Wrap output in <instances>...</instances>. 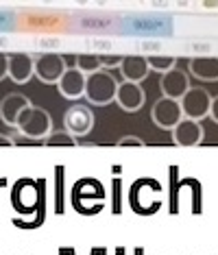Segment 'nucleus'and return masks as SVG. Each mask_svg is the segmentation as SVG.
<instances>
[{
	"instance_id": "f257e3e1",
	"label": "nucleus",
	"mask_w": 218,
	"mask_h": 255,
	"mask_svg": "<svg viewBox=\"0 0 218 255\" xmlns=\"http://www.w3.org/2000/svg\"><path fill=\"white\" fill-rule=\"evenodd\" d=\"M15 129L20 131L22 137H28V140H46L48 133L53 131V120L46 109L31 105L20 114Z\"/></svg>"
},
{
	"instance_id": "f03ea898",
	"label": "nucleus",
	"mask_w": 218,
	"mask_h": 255,
	"mask_svg": "<svg viewBox=\"0 0 218 255\" xmlns=\"http://www.w3.org/2000/svg\"><path fill=\"white\" fill-rule=\"evenodd\" d=\"M116 92H118V81L107 70L90 74L88 81H85V98H88L90 105L96 107L109 105L111 101H116Z\"/></svg>"
},
{
	"instance_id": "7ed1b4c3",
	"label": "nucleus",
	"mask_w": 218,
	"mask_h": 255,
	"mask_svg": "<svg viewBox=\"0 0 218 255\" xmlns=\"http://www.w3.org/2000/svg\"><path fill=\"white\" fill-rule=\"evenodd\" d=\"M151 118L159 129H168L173 131L177 125L183 120V112H181V103L173 101V98H157L155 105L151 109Z\"/></svg>"
},
{
	"instance_id": "20e7f679",
	"label": "nucleus",
	"mask_w": 218,
	"mask_h": 255,
	"mask_svg": "<svg viewBox=\"0 0 218 255\" xmlns=\"http://www.w3.org/2000/svg\"><path fill=\"white\" fill-rule=\"evenodd\" d=\"M179 103H181L183 118H188V120L201 123L205 116H210L212 96L208 94V90H203V88H190V92H188Z\"/></svg>"
},
{
	"instance_id": "39448f33",
	"label": "nucleus",
	"mask_w": 218,
	"mask_h": 255,
	"mask_svg": "<svg viewBox=\"0 0 218 255\" xmlns=\"http://www.w3.org/2000/svg\"><path fill=\"white\" fill-rule=\"evenodd\" d=\"M66 70V59L59 53H44L35 57V77L42 83H59Z\"/></svg>"
},
{
	"instance_id": "423d86ee",
	"label": "nucleus",
	"mask_w": 218,
	"mask_h": 255,
	"mask_svg": "<svg viewBox=\"0 0 218 255\" xmlns=\"http://www.w3.org/2000/svg\"><path fill=\"white\" fill-rule=\"evenodd\" d=\"M64 125H66V131L72 133L74 137L85 135L94 127V114H92V109L88 105H72L64 116Z\"/></svg>"
},
{
	"instance_id": "0eeeda50",
	"label": "nucleus",
	"mask_w": 218,
	"mask_h": 255,
	"mask_svg": "<svg viewBox=\"0 0 218 255\" xmlns=\"http://www.w3.org/2000/svg\"><path fill=\"white\" fill-rule=\"evenodd\" d=\"M146 101V94H144V88L140 83H131V81H122L118 83V92H116V103L120 105V109L124 112L133 114L137 112Z\"/></svg>"
},
{
	"instance_id": "6e6552de",
	"label": "nucleus",
	"mask_w": 218,
	"mask_h": 255,
	"mask_svg": "<svg viewBox=\"0 0 218 255\" xmlns=\"http://www.w3.org/2000/svg\"><path fill=\"white\" fill-rule=\"evenodd\" d=\"M9 77L18 85L28 83L31 77H35V57L28 53L9 55Z\"/></svg>"
},
{
	"instance_id": "1a4fd4ad",
	"label": "nucleus",
	"mask_w": 218,
	"mask_h": 255,
	"mask_svg": "<svg viewBox=\"0 0 218 255\" xmlns=\"http://www.w3.org/2000/svg\"><path fill=\"white\" fill-rule=\"evenodd\" d=\"M159 88H162L164 98L181 101V98L190 92V79H188V74L181 72V70H170V72L162 74V83H159Z\"/></svg>"
},
{
	"instance_id": "9d476101",
	"label": "nucleus",
	"mask_w": 218,
	"mask_h": 255,
	"mask_svg": "<svg viewBox=\"0 0 218 255\" xmlns=\"http://www.w3.org/2000/svg\"><path fill=\"white\" fill-rule=\"evenodd\" d=\"M85 81H88V77H85L81 70H77V66H74L64 72V77L59 79L57 88H59L61 96L70 98V101H77V98L85 96Z\"/></svg>"
},
{
	"instance_id": "9b49d317",
	"label": "nucleus",
	"mask_w": 218,
	"mask_h": 255,
	"mask_svg": "<svg viewBox=\"0 0 218 255\" xmlns=\"http://www.w3.org/2000/svg\"><path fill=\"white\" fill-rule=\"evenodd\" d=\"M203 127L197 120H188L183 118L179 125L173 129V142L179 146H199L203 142Z\"/></svg>"
},
{
	"instance_id": "f8f14e48",
	"label": "nucleus",
	"mask_w": 218,
	"mask_h": 255,
	"mask_svg": "<svg viewBox=\"0 0 218 255\" xmlns=\"http://www.w3.org/2000/svg\"><path fill=\"white\" fill-rule=\"evenodd\" d=\"M26 107H31V101H28L24 94H18V92H13V94L4 96L2 101H0V118H2L4 125L15 127V125H18L20 114L24 112Z\"/></svg>"
},
{
	"instance_id": "ddd939ff",
	"label": "nucleus",
	"mask_w": 218,
	"mask_h": 255,
	"mask_svg": "<svg viewBox=\"0 0 218 255\" xmlns=\"http://www.w3.org/2000/svg\"><path fill=\"white\" fill-rule=\"evenodd\" d=\"M118 70L122 72L124 81L140 83V81H144L148 77L151 68H148L146 57H142V55H129V57H122V63H120Z\"/></svg>"
},
{
	"instance_id": "4468645a",
	"label": "nucleus",
	"mask_w": 218,
	"mask_h": 255,
	"mask_svg": "<svg viewBox=\"0 0 218 255\" xmlns=\"http://www.w3.org/2000/svg\"><path fill=\"white\" fill-rule=\"evenodd\" d=\"M188 70L199 81H218V57H194Z\"/></svg>"
},
{
	"instance_id": "2eb2a0df",
	"label": "nucleus",
	"mask_w": 218,
	"mask_h": 255,
	"mask_svg": "<svg viewBox=\"0 0 218 255\" xmlns=\"http://www.w3.org/2000/svg\"><path fill=\"white\" fill-rule=\"evenodd\" d=\"M74 66H77V70H81L85 77H90V74L103 70L101 68V59L96 53H81L74 57Z\"/></svg>"
},
{
	"instance_id": "dca6fc26",
	"label": "nucleus",
	"mask_w": 218,
	"mask_h": 255,
	"mask_svg": "<svg viewBox=\"0 0 218 255\" xmlns=\"http://www.w3.org/2000/svg\"><path fill=\"white\" fill-rule=\"evenodd\" d=\"M148 61V68L159 74H166L170 70H175V63H177V57L175 55H151L146 57Z\"/></svg>"
},
{
	"instance_id": "f3484780",
	"label": "nucleus",
	"mask_w": 218,
	"mask_h": 255,
	"mask_svg": "<svg viewBox=\"0 0 218 255\" xmlns=\"http://www.w3.org/2000/svg\"><path fill=\"white\" fill-rule=\"evenodd\" d=\"M44 144L46 146H77V137L68 131H50Z\"/></svg>"
},
{
	"instance_id": "a211bd4d",
	"label": "nucleus",
	"mask_w": 218,
	"mask_h": 255,
	"mask_svg": "<svg viewBox=\"0 0 218 255\" xmlns=\"http://www.w3.org/2000/svg\"><path fill=\"white\" fill-rule=\"evenodd\" d=\"M99 59H101V68L107 70V72L113 70V68H120V63H122V57L113 55V53H101Z\"/></svg>"
},
{
	"instance_id": "6ab92c4d",
	"label": "nucleus",
	"mask_w": 218,
	"mask_h": 255,
	"mask_svg": "<svg viewBox=\"0 0 218 255\" xmlns=\"http://www.w3.org/2000/svg\"><path fill=\"white\" fill-rule=\"evenodd\" d=\"M118 146H144V142L135 135H124L118 140Z\"/></svg>"
},
{
	"instance_id": "aec40b11",
	"label": "nucleus",
	"mask_w": 218,
	"mask_h": 255,
	"mask_svg": "<svg viewBox=\"0 0 218 255\" xmlns=\"http://www.w3.org/2000/svg\"><path fill=\"white\" fill-rule=\"evenodd\" d=\"M4 77H9V55L0 53V81Z\"/></svg>"
},
{
	"instance_id": "412c9836",
	"label": "nucleus",
	"mask_w": 218,
	"mask_h": 255,
	"mask_svg": "<svg viewBox=\"0 0 218 255\" xmlns=\"http://www.w3.org/2000/svg\"><path fill=\"white\" fill-rule=\"evenodd\" d=\"M210 116H212V120L218 125V96L212 98V107H210Z\"/></svg>"
},
{
	"instance_id": "4be33fe9",
	"label": "nucleus",
	"mask_w": 218,
	"mask_h": 255,
	"mask_svg": "<svg viewBox=\"0 0 218 255\" xmlns=\"http://www.w3.org/2000/svg\"><path fill=\"white\" fill-rule=\"evenodd\" d=\"M15 140L11 135H4V133H0V146H13Z\"/></svg>"
}]
</instances>
